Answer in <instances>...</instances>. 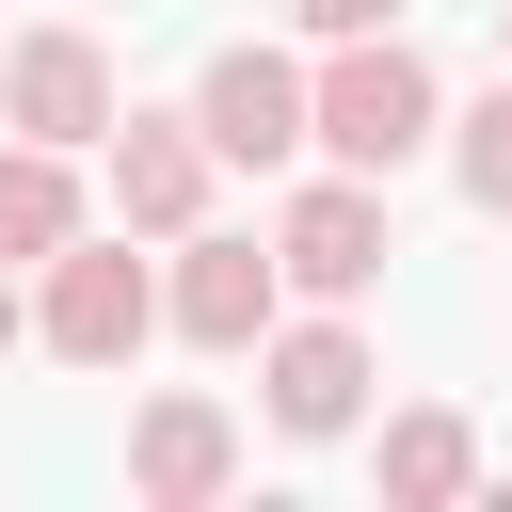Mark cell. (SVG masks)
I'll return each mask as SVG.
<instances>
[{"label": "cell", "instance_id": "5b68a950", "mask_svg": "<svg viewBox=\"0 0 512 512\" xmlns=\"http://www.w3.org/2000/svg\"><path fill=\"white\" fill-rule=\"evenodd\" d=\"M112 112H128V96H112V48H96V32H0V128H16V144H64V160H80Z\"/></svg>", "mask_w": 512, "mask_h": 512}, {"label": "cell", "instance_id": "7c38bea8", "mask_svg": "<svg viewBox=\"0 0 512 512\" xmlns=\"http://www.w3.org/2000/svg\"><path fill=\"white\" fill-rule=\"evenodd\" d=\"M448 176H464V208H496V224H512V64H496V96L448 128Z\"/></svg>", "mask_w": 512, "mask_h": 512}, {"label": "cell", "instance_id": "7a4b0ae2", "mask_svg": "<svg viewBox=\"0 0 512 512\" xmlns=\"http://www.w3.org/2000/svg\"><path fill=\"white\" fill-rule=\"evenodd\" d=\"M32 272H48V288H32V336H48L64 368H128V352L160 336V272H144L128 240H96V224H80V240H48Z\"/></svg>", "mask_w": 512, "mask_h": 512}, {"label": "cell", "instance_id": "9a60e30c", "mask_svg": "<svg viewBox=\"0 0 512 512\" xmlns=\"http://www.w3.org/2000/svg\"><path fill=\"white\" fill-rule=\"evenodd\" d=\"M496 32H512V0H496Z\"/></svg>", "mask_w": 512, "mask_h": 512}, {"label": "cell", "instance_id": "9c48e42d", "mask_svg": "<svg viewBox=\"0 0 512 512\" xmlns=\"http://www.w3.org/2000/svg\"><path fill=\"white\" fill-rule=\"evenodd\" d=\"M224 480H240V416H224V400L176 384V400L128 416V496H144V512H208Z\"/></svg>", "mask_w": 512, "mask_h": 512}, {"label": "cell", "instance_id": "8fae6325", "mask_svg": "<svg viewBox=\"0 0 512 512\" xmlns=\"http://www.w3.org/2000/svg\"><path fill=\"white\" fill-rule=\"evenodd\" d=\"M48 240H80V160L64 144H0V272H32Z\"/></svg>", "mask_w": 512, "mask_h": 512}, {"label": "cell", "instance_id": "6da1fadb", "mask_svg": "<svg viewBox=\"0 0 512 512\" xmlns=\"http://www.w3.org/2000/svg\"><path fill=\"white\" fill-rule=\"evenodd\" d=\"M432 128H448V80H432L400 32H336V64L304 80V144H320L336 176H400Z\"/></svg>", "mask_w": 512, "mask_h": 512}, {"label": "cell", "instance_id": "8992f818", "mask_svg": "<svg viewBox=\"0 0 512 512\" xmlns=\"http://www.w3.org/2000/svg\"><path fill=\"white\" fill-rule=\"evenodd\" d=\"M160 320H176L192 352H256V336L288 320L272 240H208V224H176V288H160Z\"/></svg>", "mask_w": 512, "mask_h": 512}, {"label": "cell", "instance_id": "4fadbf2b", "mask_svg": "<svg viewBox=\"0 0 512 512\" xmlns=\"http://www.w3.org/2000/svg\"><path fill=\"white\" fill-rule=\"evenodd\" d=\"M288 16H304V32H320V48H336V32H384V16H400V0H288Z\"/></svg>", "mask_w": 512, "mask_h": 512}, {"label": "cell", "instance_id": "277c9868", "mask_svg": "<svg viewBox=\"0 0 512 512\" xmlns=\"http://www.w3.org/2000/svg\"><path fill=\"white\" fill-rule=\"evenodd\" d=\"M368 384H384V368H368V336H352L336 304L256 336V400H272V432H288V448H336V432L368 416Z\"/></svg>", "mask_w": 512, "mask_h": 512}, {"label": "cell", "instance_id": "3957f363", "mask_svg": "<svg viewBox=\"0 0 512 512\" xmlns=\"http://www.w3.org/2000/svg\"><path fill=\"white\" fill-rule=\"evenodd\" d=\"M384 176H304L288 208H272V272L304 288V304H352V288H384Z\"/></svg>", "mask_w": 512, "mask_h": 512}, {"label": "cell", "instance_id": "30bf717a", "mask_svg": "<svg viewBox=\"0 0 512 512\" xmlns=\"http://www.w3.org/2000/svg\"><path fill=\"white\" fill-rule=\"evenodd\" d=\"M368 480H384L400 512H448V496H480V432H464L448 400H416V416H384V448H368Z\"/></svg>", "mask_w": 512, "mask_h": 512}, {"label": "cell", "instance_id": "52a82bcc", "mask_svg": "<svg viewBox=\"0 0 512 512\" xmlns=\"http://www.w3.org/2000/svg\"><path fill=\"white\" fill-rule=\"evenodd\" d=\"M96 144H112V224H128V240L208 224V176H224V160H208V128H192V112H112Z\"/></svg>", "mask_w": 512, "mask_h": 512}, {"label": "cell", "instance_id": "ba28073f", "mask_svg": "<svg viewBox=\"0 0 512 512\" xmlns=\"http://www.w3.org/2000/svg\"><path fill=\"white\" fill-rule=\"evenodd\" d=\"M192 128H208V160H304V64L288 48H208V80H192Z\"/></svg>", "mask_w": 512, "mask_h": 512}, {"label": "cell", "instance_id": "5bb4252c", "mask_svg": "<svg viewBox=\"0 0 512 512\" xmlns=\"http://www.w3.org/2000/svg\"><path fill=\"white\" fill-rule=\"evenodd\" d=\"M16 336H32V304H16V272H0V352H16Z\"/></svg>", "mask_w": 512, "mask_h": 512}]
</instances>
